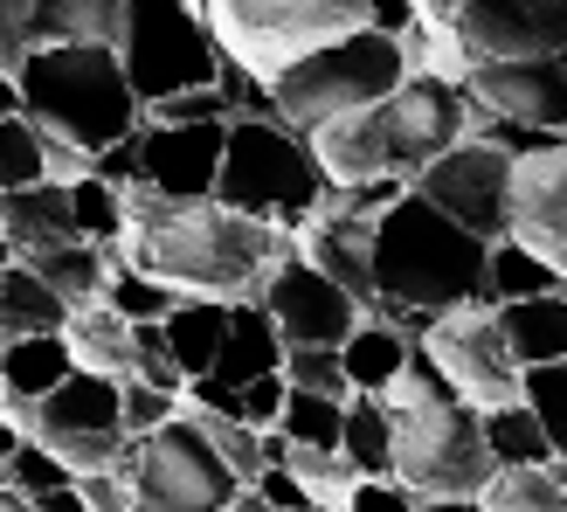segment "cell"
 I'll use <instances>...</instances> for the list:
<instances>
[{
    "mask_svg": "<svg viewBox=\"0 0 567 512\" xmlns=\"http://www.w3.org/2000/svg\"><path fill=\"white\" fill-rule=\"evenodd\" d=\"M91 174L111 181V187H132V181H138V132H125L118 146H104V153L91 160Z\"/></svg>",
    "mask_w": 567,
    "mask_h": 512,
    "instance_id": "f5cc1de1",
    "label": "cell"
},
{
    "mask_svg": "<svg viewBox=\"0 0 567 512\" xmlns=\"http://www.w3.org/2000/svg\"><path fill=\"white\" fill-rule=\"evenodd\" d=\"M485 416V443H492V464H554V443L540 430V416L526 402H505V409H477Z\"/></svg>",
    "mask_w": 567,
    "mask_h": 512,
    "instance_id": "d6a6232c",
    "label": "cell"
},
{
    "mask_svg": "<svg viewBox=\"0 0 567 512\" xmlns=\"http://www.w3.org/2000/svg\"><path fill=\"white\" fill-rule=\"evenodd\" d=\"M277 430L291 437V443H311V450H339V430H347V402H339V395L291 388V395H284Z\"/></svg>",
    "mask_w": 567,
    "mask_h": 512,
    "instance_id": "836d02e7",
    "label": "cell"
},
{
    "mask_svg": "<svg viewBox=\"0 0 567 512\" xmlns=\"http://www.w3.org/2000/svg\"><path fill=\"white\" fill-rule=\"evenodd\" d=\"M70 215H76V236H83V243H118V236H125V187L83 174V181L70 187Z\"/></svg>",
    "mask_w": 567,
    "mask_h": 512,
    "instance_id": "d590c367",
    "label": "cell"
},
{
    "mask_svg": "<svg viewBox=\"0 0 567 512\" xmlns=\"http://www.w3.org/2000/svg\"><path fill=\"white\" fill-rule=\"evenodd\" d=\"M422 14H430V21H450V0H422Z\"/></svg>",
    "mask_w": 567,
    "mask_h": 512,
    "instance_id": "91938a15",
    "label": "cell"
},
{
    "mask_svg": "<svg viewBox=\"0 0 567 512\" xmlns=\"http://www.w3.org/2000/svg\"><path fill=\"white\" fill-rule=\"evenodd\" d=\"M450 28H457L471 63H492V55H560L567 0H450Z\"/></svg>",
    "mask_w": 567,
    "mask_h": 512,
    "instance_id": "2e32d148",
    "label": "cell"
},
{
    "mask_svg": "<svg viewBox=\"0 0 567 512\" xmlns=\"http://www.w3.org/2000/svg\"><path fill=\"white\" fill-rule=\"evenodd\" d=\"M221 512H277V505H270V499H264L257 485H243V492H236L229 505H221Z\"/></svg>",
    "mask_w": 567,
    "mask_h": 512,
    "instance_id": "9f6ffc18",
    "label": "cell"
},
{
    "mask_svg": "<svg viewBox=\"0 0 567 512\" xmlns=\"http://www.w3.org/2000/svg\"><path fill=\"white\" fill-rule=\"evenodd\" d=\"M298 256L319 264L339 291H353L367 311H374V222H360V215H311L298 229Z\"/></svg>",
    "mask_w": 567,
    "mask_h": 512,
    "instance_id": "ffe728a7",
    "label": "cell"
},
{
    "mask_svg": "<svg viewBox=\"0 0 567 512\" xmlns=\"http://www.w3.org/2000/svg\"><path fill=\"white\" fill-rule=\"evenodd\" d=\"M111 471L132 485L138 512H221L243 492V478L221 464V450L208 443L202 416H187V409L174 422H159V430H146V437H125Z\"/></svg>",
    "mask_w": 567,
    "mask_h": 512,
    "instance_id": "ba28073f",
    "label": "cell"
},
{
    "mask_svg": "<svg viewBox=\"0 0 567 512\" xmlns=\"http://www.w3.org/2000/svg\"><path fill=\"white\" fill-rule=\"evenodd\" d=\"M221 55L249 76H277L298 55L367 28V0H202Z\"/></svg>",
    "mask_w": 567,
    "mask_h": 512,
    "instance_id": "52a82bcc",
    "label": "cell"
},
{
    "mask_svg": "<svg viewBox=\"0 0 567 512\" xmlns=\"http://www.w3.org/2000/svg\"><path fill=\"white\" fill-rule=\"evenodd\" d=\"M0 229H8V249H14V256L76 236L70 187H63V181H28V187H14V194H0Z\"/></svg>",
    "mask_w": 567,
    "mask_h": 512,
    "instance_id": "cb8c5ba5",
    "label": "cell"
},
{
    "mask_svg": "<svg viewBox=\"0 0 567 512\" xmlns=\"http://www.w3.org/2000/svg\"><path fill=\"white\" fill-rule=\"evenodd\" d=\"M505 236L567 277V132L513 160V229Z\"/></svg>",
    "mask_w": 567,
    "mask_h": 512,
    "instance_id": "ac0fdd59",
    "label": "cell"
},
{
    "mask_svg": "<svg viewBox=\"0 0 567 512\" xmlns=\"http://www.w3.org/2000/svg\"><path fill=\"white\" fill-rule=\"evenodd\" d=\"M415 194L436 202L450 222H464L471 236L498 243L513 229V153H498L492 139H457L415 174Z\"/></svg>",
    "mask_w": 567,
    "mask_h": 512,
    "instance_id": "4fadbf2b",
    "label": "cell"
},
{
    "mask_svg": "<svg viewBox=\"0 0 567 512\" xmlns=\"http://www.w3.org/2000/svg\"><path fill=\"white\" fill-rule=\"evenodd\" d=\"M415 76L409 63V42L402 35H381V28H353L326 49L298 55L291 70L270 76V104L291 132H319L339 111H360V104H381L388 91H402Z\"/></svg>",
    "mask_w": 567,
    "mask_h": 512,
    "instance_id": "5b68a950",
    "label": "cell"
},
{
    "mask_svg": "<svg viewBox=\"0 0 567 512\" xmlns=\"http://www.w3.org/2000/svg\"><path fill=\"white\" fill-rule=\"evenodd\" d=\"M8 256H14V249H8V229H0V264H8Z\"/></svg>",
    "mask_w": 567,
    "mask_h": 512,
    "instance_id": "94428289",
    "label": "cell"
},
{
    "mask_svg": "<svg viewBox=\"0 0 567 512\" xmlns=\"http://www.w3.org/2000/svg\"><path fill=\"white\" fill-rule=\"evenodd\" d=\"M298 249L291 229L257 215H236L221 202H166L146 181L125 187V236L118 256L138 264L146 277L174 284L181 298H221V305H243V298H264L270 270Z\"/></svg>",
    "mask_w": 567,
    "mask_h": 512,
    "instance_id": "6da1fadb",
    "label": "cell"
},
{
    "mask_svg": "<svg viewBox=\"0 0 567 512\" xmlns=\"http://www.w3.org/2000/svg\"><path fill=\"white\" fill-rule=\"evenodd\" d=\"M132 339H138V367H132L125 381H153V388H166V395H187V375H181V360H174V347H166V332H159V319H153V326H138Z\"/></svg>",
    "mask_w": 567,
    "mask_h": 512,
    "instance_id": "7bdbcfd3",
    "label": "cell"
},
{
    "mask_svg": "<svg viewBox=\"0 0 567 512\" xmlns=\"http://www.w3.org/2000/svg\"><path fill=\"white\" fill-rule=\"evenodd\" d=\"M457 139H471V91L450 76L415 70L402 91H388L381 104H360V111H339L319 132H305L311 160L332 187H353V181H409L430 166L436 153H450Z\"/></svg>",
    "mask_w": 567,
    "mask_h": 512,
    "instance_id": "7a4b0ae2",
    "label": "cell"
},
{
    "mask_svg": "<svg viewBox=\"0 0 567 512\" xmlns=\"http://www.w3.org/2000/svg\"><path fill=\"white\" fill-rule=\"evenodd\" d=\"M415 339H422V354L443 367V381L457 388L471 409H505V402H519L526 367L513 360V347H505V326H498V305H492V298H471V305L436 311V319L422 326Z\"/></svg>",
    "mask_w": 567,
    "mask_h": 512,
    "instance_id": "8fae6325",
    "label": "cell"
},
{
    "mask_svg": "<svg viewBox=\"0 0 567 512\" xmlns=\"http://www.w3.org/2000/svg\"><path fill=\"white\" fill-rule=\"evenodd\" d=\"M159 332H166V347H174L181 375L194 381V375H208L215 354H221V332H229V305H221V298H181V305L159 319Z\"/></svg>",
    "mask_w": 567,
    "mask_h": 512,
    "instance_id": "83f0119b",
    "label": "cell"
},
{
    "mask_svg": "<svg viewBox=\"0 0 567 512\" xmlns=\"http://www.w3.org/2000/svg\"><path fill=\"white\" fill-rule=\"evenodd\" d=\"M181 416V395H166L153 381H125V437H146L159 430V422H174Z\"/></svg>",
    "mask_w": 567,
    "mask_h": 512,
    "instance_id": "ee69618b",
    "label": "cell"
},
{
    "mask_svg": "<svg viewBox=\"0 0 567 512\" xmlns=\"http://www.w3.org/2000/svg\"><path fill=\"white\" fill-rule=\"evenodd\" d=\"M83 174H91V153H83L76 139H55V132H42V181H63V187H76Z\"/></svg>",
    "mask_w": 567,
    "mask_h": 512,
    "instance_id": "681fc988",
    "label": "cell"
},
{
    "mask_svg": "<svg viewBox=\"0 0 567 512\" xmlns=\"http://www.w3.org/2000/svg\"><path fill=\"white\" fill-rule=\"evenodd\" d=\"M28 264H35V270H42V277H49L70 305H91V298H104V284H111L118 243H83V236H63V243H49V249H28Z\"/></svg>",
    "mask_w": 567,
    "mask_h": 512,
    "instance_id": "4316f807",
    "label": "cell"
},
{
    "mask_svg": "<svg viewBox=\"0 0 567 512\" xmlns=\"http://www.w3.org/2000/svg\"><path fill=\"white\" fill-rule=\"evenodd\" d=\"M14 443H21V422L0 409V478H8V458H14Z\"/></svg>",
    "mask_w": 567,
    "mask_h": 512,
    "instance_id": "11a10c76",
    "label": "cell"
},
{
    "mask_svg": "<svg viewBox=\"0 0 567 512\" xmlns=\"http://www.w3.org/2000/svg\"><path fill=\"white\" fill-rule=\"evenodd\" d=\"M76 492H83V505H91V512H138L132 505V485L111 464L104 471H76Z\"/></svg>",
    "mask_w": 567,
    "mask_h": 512,
    "instance_id": "c3c4849f",
    "label": "cell"
},
{
    "mask_svg": "<svg viewBox=\"0 0 567 512\" xmlns=\"http://www.w3.org/2000/svg\"><path fill=\"white\" fill-rule=\"evenodd\" d=\"M14 83H21L28 119L55 139H76L91 160L146 125V104H138L111 42H35L28 63L14 70Z\"/></svg>",
    "mask_w": 567,
    "mask_h": 512,
    "instance_id": "277c9868",
    "label": "cell"
},
{
    "mask_svg": "<svg viewBox=\"0 0 567 512\" xmlns=\"http://www.w3.org/2000/svg\"><path fill=\"white\" fill-rule=\"evenodd\" d=\"M284 354H291V347H284V332L264 311V298H243V305H229V332H221V354L208 367V381L215 388H249L257 375H277ZM194 381H202V375H194Z\"/></svg>",
    "mask_w": 567,
    "mask_h": 512,
    "instance_id": "44dd1931",
    "label": "cell"
},
{
    "mask_svg": "<svg viewBox=\"0 0 567 512\" xmlns=\"http://www.w3.org/2000/svg\"><path fill=\"white\" fill-rule=\"evenodd\" d=\"M560 63H567V49H560Z\"/></svg>",
    "mask_w": 567,
    "mask_h": 512,
    "instance_id": "6125c7cd",
    "label": "cell"
},
{
    "mask_svg": "<svg viewBox=\"0 0 567 512\" xmlns=\"http://www.w3.org/2000/svg\"><path fill=\"white\" fill-rule=\"evenodd\" d=\"M104 305H118L132 326H153V319H166V311L181 305V291H174V284H159V277H146L138 264H125V256H118V264H111V284H104Z\"/></svg>",
    "mask_w": 567,
    "mask_h": 512,
    "instance_id": "e575fe53",
    "label": "cell"
},
{
    "mask_svg": "<svg viewBox=\"0 0 567 512\" xmlns=\"http://www.w3.org/2000/svg\"><path fill=\"white\" fill-rule=\"evenodd\" d=\"M409 354H415V332H402L394 319H381V311H367V319L347 332V347H339L353 395H388V381L402 375Z\"/></svg>",
    "mask_w": 567,
    "mask_h": 512,
    "instance_id": "484cf974",
    "label": "cell"
},
{
    "mask_svg": "<svg viewBox=\"0 0 567 512\" xmlns=\"http://www.w3.org/2000/svg\"><path fill=\"white\" fill-rule=\"evenodd\" d=\"M14 111H21V83L0 70V119H14Z\"/></svg>",
    "mask_w": 567,
    "mask_h": 512,
    "instance_id": "680465c9",
    "label": "cell"
},
{
    "mask_svg": "<svg viewBox=\"0 0 567 512\" xmlns=\"http://www.w3.org/2000/svg\"><path fill=\"white\" fill-rule=\"evenodd\" d=\"M464 91L492 119H513L533 132H567V63L560 55H492V63L464 70Z\"/></svg>",
    "mask_w": 567,
    "mask_h": 512,
    "instance_id": "9a60e30c",
    "label": "cell"
},
{
    "mask_svg": "<svg viewBox=\"0 0 567 512\" xmlns=\"http://www.w3.org/2000/svg\"><path fill=\"white\" fill-rule=\"evenodd\" d=\"M132 0H35V42H111L125 35Z\"/></svg>",
    "mask_w": 567,
    "mask_h": 512,
    "instance_id": "f1b7e54d",
    "label": "cell"
},
{
    "mask_svg": "<svg viewBox=\"0 0 567 512\" xmlns=\"http://www.w3.org/2000/svg\"><path fill=\"white\" fill-rule=\"evenodd\" d=\"M70 326V298L28 264L8 256L0 264V339H28V332H63Z\"/></svg>",
    "mask_w": 567,
    "mask_h": 512,
    "instance_id": "603a6c76",
    "label": "cell"
},
{
    "mask_svg": "<svg viewBox=\"0 0 567 512\" xmlns=\"http://www.w3.org/2000/svg\"><path fill=\"white\" fill-rule=\"evenodd\" d=\"M339 450L360 478H394V409L381 395H347V430H339Z\"/></svg>",
    "mask_w": 567,
    "mask_h": 512,
    "instance_id": "f546056e",
    "label": "cell"
},
{
    "mask_svg": "<svg viewBox=\"0 0 567 512\" xmlns=\"http://www.w3.org/2000/svg\"><path fill=\"white\" fill-rule=\"evenodd\" d=\"M28 181H42V125L14 111V119H0V194H14Z\"/></svg>",
    "mask_w": 567,
    "mask_h": 512,
    "instance_id": "f35d334b",
    "label": "cell"
},
{
    "mask_svg": "<svg viewBox=\"0 0 567 512\" xmlns=\"http://www.w3.org/2000/svg\"><path fill=\"white\" fill-rule=\"evenodd\" d=\"M422 499L402 485V478H360L353 485V499H347V512H415Z\"/></svg>",
    "mask_w": 567,
    "mask_h": 512,
    "instance_id": "7dc6e473",
    "label": "cell"
},
{
    "mask_svg": "<svg viewBox=\"0 0 567 512\" xmlns=\"http://www.w3.org/2000/svg\"><path fill=\"white\" fill-rule=\"evenodd\" d=\"M221 146H229V119H208V125H159L146 119L138 125V181L166 202H215V181H221Z\"/></svg>",
    "mask_w": 567,
    "mask_h": 512,
    "instance_id": "e0dca14e",
    "label": "cell"
},
{
    "mask_svg": "<svg viewBox=\"0 0 567 512\" xmlns=\"http://www.w3.org/2000/svg\"><path fill=\"white\" fill-rule=\"evenodd\" d=\"M132 332H138V326L125 319L118 305H104V298L70 305V326H63L76 367H91V375H111V381H125L132 367H138V339H132Z\"/></svg>",
    "mask_w": 567,
    "mask_h": 512,
    "instance_id": "7402d4cb",
    "label": "cell"
},
{
    "mask_svg": "<svg viewBox=\"0 0 567 512\" xmlns=\"http://www.w3.org/2000/svg\"><path fill=\"white\" fill-rule=\"evenodd\" d=\"M35 512H91V505H83V492H76V485H55V492H42V499H35Z\"/></svg>",
    "mask_w": 567,
    "mask_h": 512,
    "instance_id": "db71d44e",
    "label": "cell"
},
{
    "mask_svg": "<svg viewBox=\"0 0 567 512\" xmlns=\"http://www.w3.org/2000/svg\"><path fill=\"white\" fill-rule=\"evenodd\" d=\"M284 395H291V381H284V367H277V375H257L249 388H236V416L249 422V430H277V416H284Z\"/></svg>",
    "mask_w": 567,
    "mask_h": 512,
    "instance_id": "f6af8a7d",
    "label": "cell"
},
{
    "mask_svg": "<svg viewBox=\"0 0 567 512\" xmlns=\"http://www.w3.org/2000/svg\"><path fill=\"white\" fill-rule=\"evenodd\" d=\"M118 63L132 76L138 104L202 91V83H221V42L208 28L202 0H132L125 8V35H118Z\"/></svg>",
    "mask_w": 567,
    "mask_h": 512,
    "instance_id": "30bf717a",
    "label": "cell"
},
{
    "mask_svg": "<svg viewBox=\"0 0 567 512\" xmlns=\"http://www.w3.org/2000/svg\"><path fill=\"white\" fill-rule=\"evenodd\" d=\"M0 485H14V492H28V499H42V492H55V485H76V471L55 458L49 443H35V437H21L14 443V458H8V478Z\"/></svg>",
    "mask_w": 567,
    "mask_h": 512,
    "instance_id": "ab89813d",
    "label": "cell"
},
{
    "mask_svg": "<svg viewBox=\"0 0 567 512\" xmlns=\"http://www.w3.org/2000/svg\"><path fill=\"white\" fill-rule=\"evenodd\" d=\"M257 492H264L277 512H319V505H311V492L298 485L291 464H264V471H257Z\"/></svg>",
    "mask_w": 567,
    "mask_h": 512,
    "instance_id": "f907efd6",
    "label": "cell"
},
{
    "mask_svg": "<svg viewBox=\"0 0 567 512\" xmlns=\"http://www.w3.org/2000/svg\"><path fill=\"white\" fill-rule=\"evenodd\" d=\"M187 409V402H181ZM187 416H202V430H208V443L221 450V464H229L243 485H257V471L270 464L264 458V430H249L243 416H208V409H187Z\"/></svg>",
    "mask_w": 567,
    "mask_h": 512,
    "instance_id": "74e56055",
    "label": "cell"
},
{
    "mask_svg": "<svg viewBox=\"0 0 567 512\" xmlns=\"http://www.w3.org/2000/svg\"><path fill=\"white\" fill-rule=\"evenodd\" d=\"M415 512H485V499H422Z\"/></svg>",
    "mask_w": 567,
    "mask_h": 512,
    "instance_id": "6f0895ef",
    "label": "cell"
},
{
    "mask_svg": "<svg viewBox=\"0 0 567 512\" xmlns=\"http://www.w3.org/2000/svg\"><path fill=\"white\" fill-rule=\"evenodd\" d=\"M264 311L277 319L284 347H347V332L367 319V305H360L353 291H339V284H332L319 264H305L298 249L270 270Z\"/></svg>",
    "mask_w": 567,
    "mask_h": 512,
    "instance_id": "5bb4252c",
    "label": "cell"
},
{
    "mask_svg": "<svg viewBox=\"0 0 567 512\" xmlns=\"http://www.w3.org/2000/svg\"><path fill=\"white\" fill-rule=\"evenodd\" d=\"M477 499L485 512H567V485L554 478V464H505Z\"/></svg>",
    "mask_w": 567,
    "mask_h": 512,
    "instance_id": "1f68e13d",
    "label": "cell"
},
{
    "mask_svg": "<svg viewBox=\"0 0 567 512\" xmlns=\"http://www.w3.org/2000/svg\"><path fill=\"white\" fill-rule=\"evenodd\" d=\"M326 174L311 160L305 132H291L284 119H229V146H221V181L215 202L236 215L277 222V229H305L311 208L326 202Z\"/></svg>",
    "mask_w": 567,
    "mask_h": 512,
    "instance_id": "8992f818",
    "label": "cell"
},
{
    "mask_svg": "<svg viewBox=\"0 0 567 512\" xmlns=\"http://www.w3.org/2000/svg\"><path fill=\"white\" fill-rule=\"evenodd\" d=\"M485 236H471L464 222H450L436 202L409 187L374 222V311L402 332H422L436 311L485 298Z\"/></svg>",
    "mask_w": 567,
    "mask_h": 512,
    "instance_id": "3957f363",
    "label": "cell"
},
{
    "mask_svg": "<svg viewBox=\"0 0 567 512\" xmlns=\"http://www.w3.org/2000/svg\"><path fill=\"white\" fill-rule=\"evenodd\" d=\"M560 270L547 264V256H533L526 243H513V236H498L492 243V256H485V298L492 305H513V298H540V291H560Z\"/></svg>",
    "mask_w": 567,
    "mask_h": 512,
    "instance_id": "4dcf8cb0",
    "label": "cell"
},
{
    "mask_svg": "<svg viewBox=\"0 0 567 512\" xmlns=\"http://www.w3.org/2000/svg\"><path fill=\"white\" fill-rule=\"evenodd\" d=\"M498 326H505V347H513L519 367L567 360V284H560V291H540V298L498 305Z\"/></svg>",
    "mask_w": 567,
    "mask_h": 512,
    "instance_id": "d4e9b609",
    "label": "cell"
},
{
    "mask_svg": "<svg viewBox=\"0 0 567 512\" xmlns=\"http://www.w3.org/2000/svg\"><path fill=\"white\" fill-rule=\"evenodd\" d=\"M35 49V0H0V70H21Z\"/></svg>",
    "mask_w": 567,
    "mask_h": 512,
    "instance_id": "bcb514c9",
    "label": "cell"
},
{
    "mask_svg": "<svg viewBox=\"0 0 567 512\" xmlns=\"http://www.w3.org/2000/svg\"><path fill=\"white\" fill-rule=\"evenodd\" d=\"M367 28H381V35H415L422 28V0H367Z\"/></svg>",
    "mask_w": 567,
    "mask_h": 512,
    "instance_id": "816d5d0a",
    "label": "cell"
},
{
    "mask_svg": "<svg viewBox=\"0 0 567 512\" xmlns=\"http://www.w3.org/2000/svg\"><path fill=\"white\" fill-rule=\"evenodd\" d=\"M519 402L540 416V430L554 443V458L567 464V360H547V367H526L519 381Z\"/></svg>",
    "mask_w": 567,
    "mask_h": 512,
    "instance_id": "8d00e7d4",
    "label": "cell"
},
{
    "mask_svg": "<svg viewBox=\"0 0 567 512\" xmlns=\"http://www.w3.org/2000/svg\"><path fill=\"white\" fill-rule=\"evenodd\" d=\"M28 437L49 443L70 471H104V464H118V450H125V381L76 367L63 388L35 402V416H28Z\"/></svg>",
    "mask_w": 567,
    "mask_h": 512,
    "instance_id": "7c38bea8",
    "label": "cell"
},
{
    "mask_svg": "<svg viewBox=\"0 0 567 512\" xmlns=\"http://www.w3.org/2000/svg\"><path fill=\"white\" fill-rule=\"evenodd\" d=\"M492 471L498 464L485 443V416L464 395L394 409V478L415 499H477L492 485Z\"/></svg>",
    "mask_w": 567,
    "mask_h": 512,
    "instance_id": "9c48e42d",
    "label": "cell"
},
{
    "mask_svg": "<svg viewBox=\"0 0 567 512\" xmlns=\"http://www.w3.org/2000/svg\"><path fill=\"white\" fill-rule=\"evenodd\" d=\"M76 375V354L63 332H28V339H0V409L21 422L28 437V416H35L42 395H55Z\"/></svg>",
    "mask_w": 567,
    "mask_h": 512,
    "instance_id": "d6986e66",
    "label": "cell"
},
{
    "mask_svg": "<svg viewBox=\"0 0 567 512\" xmlns=\"http://www.w3.org/2000/svg\"><path fill=\"white\" fill-rule=\"evenodd\" d=\"M284 381H291V388H311V395H339V402L353 395L339 347H291V354H284Z\"/></svg>",
    "mask_w": 567,
    "mask_h": 512,
    "instance_id": "60d3db41",
    "label": "cell"
},
{
    "mask_svg": "<svg viewBox=\"0 0 567 512\" xmlns=\"http://www.w3.org/2000/svg\"><path fill=\"white\" fill-rule=\"evenodd\" d=\"M146 119H159V125H208V119H236V104H229L221 83H202V91H181V98L146 104Z\"/></svg>",
    "mask_w": 567,
    "mask_h": 512,
    "instance_id": "b9f144b4",
    "label": "cell"
}]
</instances>
